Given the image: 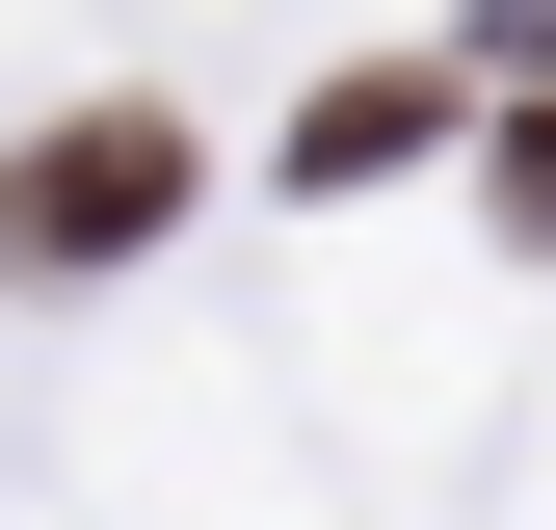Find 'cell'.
Returning <instances> with one entry per match:
<instances>
[{
    "label": "cell",
    "mask_w": 556,
    "mask_h": 530,
    "mask_svg": "<svg viewBox=\"0 0 556 530\" xmlns=\"http://www.w3.org/2000/svg\"><path fill=\"white\" fill-rule=\"evenodd\" d=\"M160 213H186V132H160V106H80V132H27V160H0V265H27V292L132 265Z\"/></svg>",
    "instance_id": "1"
},
{
    "label": "cell",
    "mask_w": 556,
    "mask_h": 530,
    "mask_svg": "<svg viewBox=\"0 0 556 530\" xmlns=\"http://www.w3.org/2000/svg\"><path fill=\"white\" fill-rule=\"evenodd\" d=\"M504 213H530V239H556V106H530V132H504Z\"/></svg>",
    "instance_id": "2"
}]
</instances>
